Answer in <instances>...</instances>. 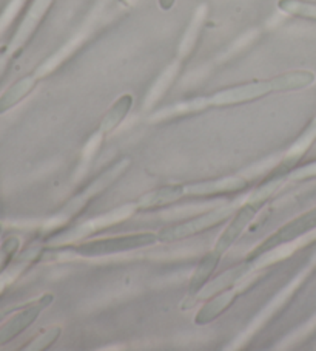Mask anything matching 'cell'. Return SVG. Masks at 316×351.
Masks as SVG:
<instances>
[{"mask_svg": "<svg viewBox=\"0 0 316 351\" xmlns=\"http://www.w3.org/2000/svg\"><path fill=\"white\" fill-rule=\"evenodd\" d=\"M133 106V96L131 95H122L120 98L114 102L110 110L105 113V117L102 118V123L99 130L103 135H108L118 129L122 124V121L127 118V114L130 113Z\"/></svg>", "mask_w": 316, "mask_h": 351, "instance_id": "4fadbf2b", "label": "cell"}, {"mask_svg": "<svg viewBox=\"0 0 316 351\" xmlns=\"http://www.w3.org/2000/svg\"><path fill=\"white\" fill-rule=\"evenodd\" d=\"M0 231H2V228H0Z\"/></svg>", "mask_w": 316, "mask_h": 351, "instance_id": "d4e9b609", "label": "cell"}, {"mask_svg": "<svg viewBox=\"0 0 316 351\" xmlns=\"http://www.w3.org/2000/svg\"><path fill=\"white\" fill-rule=\"evenodd\" d=\"M233 210L235 204L220 206V208H215L213 210H210V213L196 215L192 220H187L184 223H176V225L163 228L162 231L157 234V237H159V241H162V243H172V241L193 237V235L204 232L207 229L221 225L224 220H227L228 217L233 214Z\"/></svg>", "mask_w": 316, "mask_h": 351, "instance_id": "3957f363", "label": "cell"}, {"mask_svg": "<svg viewBox=\"0 0 316 351\" xmlns=\"http://www.w3.org/2000/svg\"><path fill=\"white\" fill-rule=\"evenodd\" d=\"M184 195H185V184H168V186L159 187V189H156L150 193H145V195L137 202V208L139 209L162 208V206L178 202V199Z\"/></svg>", "mask_w": 316, "mask_h": 351, "instance_id": "7c38bea8", "label": "cell"}, {"mask_svg": "<svg viewBox=\"0 0 316 351\" xmlns=\"http://www.w3.org/2000/svg\"><path fill=\"white\" fill-rule=\"evenodd\" d=\"M2 317H3V313H0V320H2Z\"/></svg>", "mask_w": 316, "mask_h": 351, "instance_id": "cb8c5ba5", "label": "cell"}, {"mask_svg": "<svg viewBox=\"0 0 316 351\" xmlns=\"http://www.w3.org/2000/svg\"><path fill=\"white\" fill-rule=\"evenodd\" d=\"M60 335H62V328H60V326H51V328H48L42 332L39 337H36L31 342V345H28L25 350H31V351L47 350L57 341Z\"/></svg>", "mask_w": 316, "mask_h": 351, "instance_id": "ac0fdd59", "label": "cell"}, {"mask_svg": "<svg viewBox=\"0 0 316 351\" xmlns=\"http://www.w3.org/2000/svg\"><path fill=\"white\" fill-rule=\"evenodd\" d=\"M130 165H131V161L129 158H122V160L114 162L110 169H107V171L103 172L99 178L94 180L93 183L87 187V191H83L81 195H79L75 202H71L68 206H66V208H73V206L82 208L83 203H87L88 199L97 197L99 193L105 191L108 186H111L113 181H116L120 175H122L127 169H129Z\"/></svg>", "mask_w": 316, "mask_h": 351, "instance_id": "52a82bcc", "label": "cell"}, {"mask_svg": "<svg viewBox=\"0 0 316 351\" xmlns=\"http://www.w3.org/2000/svg\"><path fill=\"white\" fill-rule=\"evenodd\" d=\"M221 254H218L213 250L207 252L205 256L199 260L196 269H194L190 277V282H188V295H190V298H196V295L202 291L204 287L209 283L210 277L213 276L218 265L221 263Z\"/></svg>", "mask_w": 316, "mask_h": 351, "instance_id": "9c48e42d", "label": "cell"}, {"mask_svg": "<svg viewBox=\"0 0 316 351\" xmlns=\"http://www.w3.org/2000/svg\"><path fill=\"white\" fill-rule=\"evenodd\" d=\"M36 82H38V76L36 75L23 77L19 82H16L14 86L0 98V113L10 110L11 107H14L17 102L25 98V96L36 87Z\"/></svg>", "mask_w": 316, "mask_h": 351, "instance_id": "9a60e30c", "label": "cell"}, {"mask_svg": "<svg viewBox=\"0 0 316 351\" xmlns=\"http://www.w3.org/2000/svg\"><path fill=\"white\" fill-rule=\"evenodd\" d=\"M176 70H178V69H176V65L168 66L166 73H163V75L159 77V81L156 82V86H155L153 88H151V92H150V95H148V104H153L155 101H157V98H161V96L163 95V92H166V90L168 88L170 84H172L173 77H174V75H176Z\"/></svg>", "mask_w": 316, "mask_h": 351, "instance_id": "d6986e66", "label": "cell"}, {"mask_svg": "<svg viewBox=\"0 0 316 351\" xmlns=\"http://www.w3.org/2000/svg\"><path fill=\"white\" fill-rule=\"evenodd\" d=\"M174 2H176V0H159V5H161V8L163 11H168V10L173 8Z\"/></svg>", "mask_w": 316, "mask_h": 351, "instance_id": "603a6c76", "label": "cell"}, {"mask_svg": "<svg viewBox=\"0 0 316 351\" xmlns=\"http://www.w3.org/2000/svg\"><path fill=\"white\" fill-rule=\"evenodd\" d=\"M17 247H19V240L16 237H11L7 241H5V245L2 246V250H0V271L5 269V266L11 260V257L14 256Z\"/></svg>", "mask_w": 316, "mask_h": 351, "instance_id": "44dd1931", "label": "cell"}, {"mask_svg": "<svg viewBox=\"0 0 316 351\" xmlns=\"http://www.w3.org/2000/svg\"><path fill=\"white\" fill-rule=\"evenodd\" d=\"M259 209L261 208L258 204H254L247 199V202L242 204L238 210H236V214L233 215V219L230 220L228 226L224 229V232L220 235V239L216 240V245L213 250L224 257V254H226L230 247L238 241L242 232L246 231V228L250 225L252 220L254 219V215L259 213Z\"/></svg>", "mask_w": 316, "mask_h": 351, "instance_id": "8992f818", "label": "cell"}, {"mask_svg": "<svg viewBox=\"0 0 316 351\" xmlns=\"http://www.w3.org/2000/svg\"><path fill=\"white\" fill-rule=\"evenodd\" d=\"M278 92L276 77L269 81H254L248 84H242V86H236L232 88L221 90L211 96H205V98L194 99L192 102H187L184 106L174 107L173 112H193V110H202L207 107H227V106H238L244 104V102H250L254 99L264 98V96L270 93Z\"/></svg>", "mask_w": 316, "mask_h": 351, "instance_id": "6da1fadb", "label": "cell"}, {"mask_svg": "<svg viewBox=\"0 0 316 351\" xmlns=\"http://www.w3.org/2000/svg\"><path fill=\"white\" fill-rule=\"evenodd\" d=\"M103 136H105V135H103L101 130H97L94 135L90 138V141H88L87 146H85L83 154H82V162H83V165L88 166L90 162L93 161V156L96 155L97 150H99V146H101Z\"/></svg>", "mask_w": 316, "mask_h": 351, "instance_id": "ffe728a7", "label": "cell"}, {"mask_svg": "<svg viewBox=\"0 0 316 351\" xmlns=\"http://www.w3.org/2000/svg\"><path fill=\"white\" fill-rule=\"evenodd\" d=\"M159 241L157 234L153 232H141V234H130L120 235V237L110 239H99L83 241L81 245L71 247V251L81 257H103L113 256L119 252H130L141 247L153 246Z\"/></svg>", "mask_w": 316, "mask_h": 351, "instance_id": "7a4b0ae2", "label": "cell"}, {"mask_svg": "<svg viewBox=\"0 0 316 351\" xmlns=\"http://www.w3.org/2000/svg\"><path fill=\"white\" fill-rule=\"evenodd\" d=\"M315 141H316V119L308 125V129L304 132L301 138L293 144V147L290 149V152L285 155V158L282 160V162L279 166L284 167L285 171H289L291 173L293 167L296 166V162L302 158L304 154L307 152L310 146H312Z\"/></svg>", "mask_w": 316, "mask_h": 351, "instance_id": "5bb4252c", "label": "cell"}, {"mask_svg": "<svg viewBox=\"0 0 316 351\" xmlns=\"http://www.w3.org/2000/svg\"><path fill=\"white\" fill-rule=\"evenodd\" d=\"M252 266H253V263L248 262V260H246V262H242L239 265H236L235 268L226 271L220 277H216L213 282L207 283L202 291H200L199 294H202L204 299H209V298H213V295L220 294L222 291H227V289H232L235 283L241 280V278L252 269Z\"/></svg>", "mask_w": 316, "mask_h": 351, "instance_id": "8fae6325", "label": "cell"}, {"mask_svg": "<svg viewBox=\"0 0 316 351\" xmlns=\"http://www.w3.org/2000/svg\"><path fill=\"white\" fill-rule=\"evenodd\" d=\"M53 294H44L39 300L33 302L31 305L23 308L21 313H17L16 316L11 317L3 325V328L0 330V343H8L14 337L19 336L21 332L25 331L28 326H31L40 316V313L53 304Z\"/></svg>", "mask_w": 316, "mask_h": 351, "instance_id": "5b68a950", "label": "cell"}, {"mask_svg": "<svg viewBox=\"0 0 316 351\" xmlns=\"http://www.w3.org/2000/svg\"><path fill=\"white\" fill-rule=\"evenodd\" d=\"M316 175V162L315 165H310L300 169V171L296 172H291L290 177L291 178H296V180H302V178H308V177H315Z\"/></svg>", "mask_w": 316, "mask_h": 351, "instance_id": "7402d4cb", "label": "cell"}, {"mask_svg": "<svg viewBox=\"0 0 316 351\" xmlns=\"http://www.w3.org/2000/svg\"><path fill=\"white\" fill-rule=\"evenodd\" d=\"M202 8H200V10H202ZM200 10L198 11L196 14H194L190 27H188V29H187V34L184 36V40H182L181 56H185V54L190 53L193 45H194V42H196V38H198V34L200 32V25H202V21H204V16H205Z\"/></svg>", "mask_w": 316, "mask_h": 351, "instance_id": "e0dca14e", "label": "cell"}, {"mask_svg": "<svg viewBox=\"0 0 316 351\" xmlns=\"http://www.w3.org/2000/svg\"><path fill=\"white\" fill-rule=\"evenodd\" d=\"M247 187V180L239 177H227L215 181H202L185 186V195H215V193L239 192Z\"/></svg>", "mask_w": 316, "mask_h": 351, "instance_id": "ba28073f", "label": "cell"}, {"mask_svg": "<svg viewBox=\"0 0 316 351\" xmlns=\"http://www.w3.org/2000/svg\"><path fill=\"white\" fill-rule=\"evenodd\" d=\"M315 228H316V208L308 210V213H304L300 217H296V219H293L289 223H285V225L282 228H279L275 234L270 235V237L265 239L259 246L254 247V250L247 256V260L254 265V262H258V258L263 257L264 254L275 251L279 246H284L290 243V241L298 240L308 231H313Z\"/></svg>", "mask_w": 316, "mask_h": 351, "instance_id": "277c9868", "label": "cell"}, {"mask_svg": "<svg viewBox=\"0 0 316 351\" xmlns=\"http://www.w3.org/2000/svg\"><path fill=\"white\" fill-rule=\"evenodd\" d=\"M278 8L295 17L316 21V3L306 0H279Z\"/></svg>", "mask_w": 316, "mask_h": 351, "instance_id": "2e32d148", "label": "cell"}, {"mask_svg": "<svg viewBox=\"0 0 316 351\" xmlns=\"http://www.w3.org/2000/svg\"><path fill=\"white\" fill-rule=\"evenodd\" d=\"M238 298V293L235 289H227L211 298L207 304L200 308L199 313L194 317V324L196 325H207L213 322L221 314L226 313L230 306L233 305V302Z\"/></svg>", "mask_w": 316, "mask_h": 351, "instance_id": "30bf717a", "label": "cell"}]
</instances>
